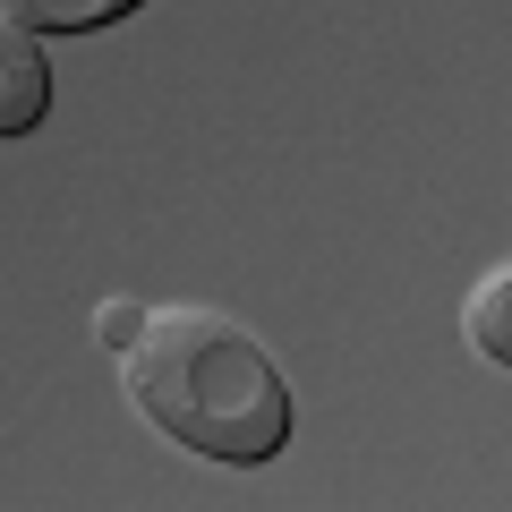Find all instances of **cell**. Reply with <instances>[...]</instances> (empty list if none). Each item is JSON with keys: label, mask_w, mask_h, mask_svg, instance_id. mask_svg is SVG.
I'll return each mask as SVG.
<instances>
[{"label": "cell", "mask_w": 512, "mask_h": 512, "mask_svg": "<svg viewBox=\"0 0 512 512\" xmlns=\"http://www.w3.org/2000/svg\"><path fill=\"white\" fill-rule=\"evenodd\" d=\"M461 333H470V359H487V367H504V359H512V274H504V265L470 282Z\"/></svg>", "instance_id": "3"}, {"label": "cell", "mask_w": 512, "mask_h": 512, "mask_svg": "<svg viewBox=\"0 0 512 512\" xmlns=\"http://www.w3.org/2000/svg\"><path fill=\"white\" fill-rule=\"evenodd\" d=\"M52 103V69H43V43L26 35L18 18H0V137H18V128L43 120Z\"/></svg>", "instance_id": "2"}, {"label": "cell", "mask_w": 512, "mask_h": 512, "mask_svg": "<svg viewBox=\"0 0 512 512\" xmlns=\"http://www.w3.org/2000/svg\"><path fill=\"white\" fill-rule=\"evenodd\" d=\"M120 393L146 427L205 461H265L291 436V384L239 316L171 299L120 342Z\"/></svg>", "instance_id": "1"}, {"label": "cell", "mask_w": 512, "mask_h": 512, "mask_svg": "<svg viewBox=\"0 0 512 512\" xmlns=\"http://www.w3.org/2000/svg\"><path fill=\"white\" fill-rule=\"evenodd\" d=\"M137 316H146V299H103V308H94V333H103V342L120 350L128 333H137Z\"/></svg>", "instance_id": "5"}, {"label": "cell", "mask_w": 512, "mask_h": 512, "mask_svg": "<svg viewBox=\"0 0 512 512\" xmlns=\"http://www.w3.org/2000/svg\"><path fill=\"white\" fill-rule=\"evenodd\" d=\"M137 0H0V18H18L26 35H86V26L128 18Z\"/></svg>", "instance_id": "4"}]
</instances>
